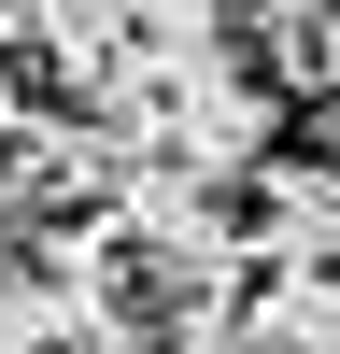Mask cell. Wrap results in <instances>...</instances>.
Listing matches in <instances>:
<instances>
[{
  "mask_svg": "<svg viewBox=\"0 0 340 354\" xmlns=\"http://www.w3.org/2000/svg\"><path fill=\"white\" fill-rule=\"evenodd\" d=\"M100 113L128 128V156H170V170H198V185H241L255 156H283V85H270V57H241V43L142 57Z\"/></svg>",
  "mask_w": 340,
  "mask_h": 354,
  "instance_id": "obj_1",
  "label": "cell"
},
{
  "mask_svg": "<svg viewBox=\"0 0 340 354\" xmlns=\"http://www.w3.org/2000/svg\"><path fill=\"white\" fill-rule=\"evenodd\" d=\"M0 57H28V71H43L57 100H85V113L142 71V43H128L113 0H0Z\"/></svg>",
  "mask_w": 340,
  "mask_h": 354,
  "instance_id": "obj_2",
  "label": "cell"
},
{
  "mask_svg": "<svg viewBox=\"0 0 340 354\" xmlns=\"http://www.w3.org/2000/svg\"><path fill=\"white\" fill-rule=\"evenodd\" d=\"M241 241L255 270H340V156H255L241 170Z\"/></svg>",
  "mask_w": 340,
  "mask_h": 354,
  "instance_id": "obj_3",
  "label": "cell"
},
{
  "mask_svg": "<svg viewBox=\"0 0 340 354\" xmlns=\"http://www.w3.org/2000/svg\"><path fill=\"white\" fill-rule=\"evenodd\" d=\"M241 326L270 354H340V270H255L241 283Z\"/></svg>",
  "mask_w": 340,
  "mask_h": 354,
  "instance_id": "obj_4",
  "label": "cell"
},
{
  "mask_svg": "<svg viewBox=\"0 0 340 354\" xmlns=\"http://www.w3.org/2000/svg\"><path fill=\"white\" fill-rule=\"evenodd\" d=\"M113 15H128V43H142V57H198V43H241V28L213 15V0H113Z\"/></svg>",
  "mask_w": 340,
  "mask_h": 354,
  "instance_id": "obj_5",
  "label": "cell"
},
{
  "mask_svg": "<svg viewBox=\"0 0 340 354\" xmlns=\"http://www.w3.org/2000/svg\"><path fill=\"white\" fill-rule=\"evenodd\" d=\"M170 354H270L241 312H170Z\"/></svg>",
  "mask_w": 340,
  "mask_h": 354,
  "instance_id": "obj_6",
  "label": "cell"
},
{
  "mask_svg": "<svg viewBox=\"0 0 340 354\" xmlns=\"http://www.w3.org/2000/svg\"><path fill=\"white\" fill-rule=\"evenodd\" d=\"M213 15H227V28H241V43H270V28H298V15H312V0H213Z\"/></svg>",
  "mask_w": 340,
  "mask_h": 354,
  "instance_id": "obj_7",
  "label": "cell"
}]
</instances>
